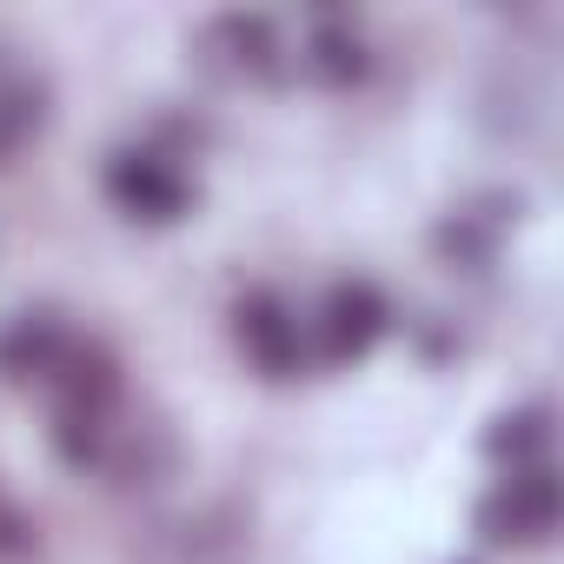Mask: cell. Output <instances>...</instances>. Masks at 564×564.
I'll use <instances>...</instances> for the list:
<instances>
[{
    "label": "cell",
    "instance_id": "obj_2",
    "mask_svg": "<svg viewBox=\"0 0 564 564\" xmlns=\"http://www.w3.org/2000/svg\"><path fill=\"white\" fill-rule=\"evenodd\" d=\"M551 518H557V485H551V471H518V478L505 485V498L485 511L491 538H544Z\"/></svg>",
    "mask_w": 564,
    "mask_h": 564
},
{
    "label": "cell",
    "instance_id": "obj_3",
    "mask_svg": "<svg viewBox=\"0 0 564 564\" xmlns=\"http://www.w3.org/2000/svg\"><path fill=\"white\" fill-rule=\"evenodd\" d=\"M107 186H113V199H120L127 213H147V219H173V213L186 206V186H180L160 160H147V153H127Z\"/></svg>",
    "mask_w": 564,
    "mask_h": 564
},
{
    "label": "cell",
    "instance_id": "obj_4",
    "mask_svg": "<svg viewBox=\"0 0 564 564\" xmlns=\"http://www.w3.org/2000/svg\"><path fill=\"white\" fill-rule=\"evenodd\" d=\"M379 326H386V306H379L372 286H339V293H333V306H326V339H333L339 359H346V352H366V346L379 339Z\"/></svg>",
    "mask_w": 564,
    "mask_h": 564
},
{
    "label": "cell",
    "instance_id": "obj_5",
    "mask_svg": "<svg viewBox=\"0 0 564 564\" xmlns=\"http://www.w3.org/2000/svg\"><path fill=\"white\" fill-rule=\"evenodd\" d=\"M54 359H61L54 319H21L8 339H0V366H8V372H47Z\"/></svg>",
    "mask_w": 564,
    "mask_h": 564
},
{
    "label": "cell",
    "instance_id": "obj_1",
    "mask_svg": "<svg viewBox=\"0 0 564 564\" xmlns=\"http://www.w3.org/2000/svg\"><path fill=\"white\" fill-rule=\"evenodd\" d=\"M239 346H246L252 366H265L272 379L300 372V319L279 306V300H265V293L239 306Z\"/></svg>",
    "mask_w": 564,
    "mask_h": 564
}]
</instances>
